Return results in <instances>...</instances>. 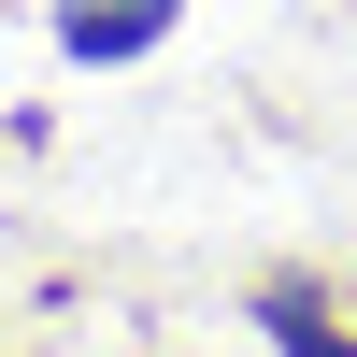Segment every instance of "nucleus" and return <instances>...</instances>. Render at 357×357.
I'll list each match as a JSON object with an SVG mask.
<instances>
[{
  "label": "nucleus",
  "mask_w": 357,
  "mask_h": 357,
  "mask_svg": "<svg viewBox=\"0 0 357 357\" xmlns=\"http://www.w3.org/2000/svg\"><path fill=\"white\" fill-rule=\"evenodd\" d=\"M172 15H186V0H57V43L72 57H143Z\"/></svg>",
  "instance_id": "f257e3e1"
},
{
  "label": "nucleus",
  "mask_w": 357,
  "mask_h": 357,
  "mask_svg": "<svg viewBox=\"0 0 357 357\" xmlns=\"http://www.w3.org/2000/svg\"><path fill=\"white\" fill-rule=\"evenodd\" d=\"M272 343H286V357H357V343H343L314 301H272Z\"/></svg>",
  "instance_id": "f03ea898"
}]
</instances>
